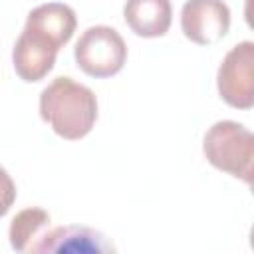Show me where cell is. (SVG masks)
<instances>
[{"label":"cell","mask_w":254,"mask_h":254,"mask_svg":"<svg viewBox=\"0 0 254 254\" xmlns=\"http://www.w3.org/2000/svg\"><path fill=\"white\" fill-rule=\"evenodd\" d=\"M40 117L62 139L79 141L97 121V97L87 85L60 75L40 93Z\"/></svg>","instance_id":"6da1fadb"},{"label":"cell","mask_w":254,"mask_h":254,"mask_svg":"<svg viewBox=\"0 0 254 254\" xmlns=\"http://www.w3.org/2000/svg\"><path fill=\"white\" fill-rule=\"evenodd\" d=\"M202 153L214 169L252 185L254 135L242 123L230 119L212 123L204 133Z\"/></svg>","instance_id":"7a4b0ae2"},{"label":"cell","mask_w":254,"mask_h":254,"mask_svg":"<svg viewBox=\"0 0 254 254\" xmlns=\"http://www.w3.org/2000/svg\"><path fill=\"white\" fill-rule=\"evenodd\" d=\"M73 58L77 67L95 79L119 73L127 62V46L111 26H89L75 42Z\"/></svg>","instance_id":"3957f363"},{"label":"cell","mask_w":254,"mask_h":254,"mask_svg":"<svg viewBox=\"0 0 254 254\" xmlns=\"http://www.w3.org/2000/svg\"><path fill=\"white\" fill-rule=\"evenodd\" d=\"M218 95L234 109L254 105V42L244 40L228 50L216 71Z\"/></svg>","instance_id":"277c9868"},{"label":"cell","mask_w":254,"mask_h":254,"mask_svg":"<svg viewBox=\"0 0 254 254\" xmlns=\"http://www.w3.org/2000/svg\"><path fill=\"white\" fill-rule=\"evenodd\" d=\"M181 30L192 44L212 46L230 30V8L222 0H187L181 10Z\"/></svg>","instance_id":"5b68a950"},{"label":"cell","mask_w":254,"mask_h":254,"mask_svg":"<svg viewBox=\"0 0 254 254\" xmlns=\"http://www.w3.org/2000/svg\"><path fill=\"white\" fill-rule=\"evenodd\" d=\"M60 48L44 34L24 28L12 48V65L16 75L26 83L44 79L56 65Z\"/></svg>","instance_id":"8992f818"},{"label":"cell","mask_w":254,"mask_h":254,"mask_svg":"<svg viewBox=\"0 0 254 254\" xmlns=\"http://www.w3.org/2000/svg\"><path fill=\"white\" fill-rule=\"evenodd\" d=\"M28 252L107 254V252H115V246L99 230H93L87 226H77V224H65V226H56L52 230L46 228L38 236V240L30 246Z\"/></svg>","instance_id":"52a82bcc"},{"label":"cell","mask_w":254,"mask_h":254,"mask_svg":"<svg viewBox=\"0 0 254 254\" xmlns=\"http://www.w3.org/2000/svg\"><path fill=\"white\" fill-rule=\"evenodd\" d=\"M123 18L129 30L139 38H161L173 22L171 0H127Z\"/></svg>","instance_id":"ba28073f"},{"label":"cell","mask_w":254,"mask_h":254,"mask_svg":"<svg viewBox=\"0 0 254 254\" xmlns=\"http://www.w3.org/2000/svg\"><path fill=\"white\" fill-rule=\"evenodd\" d=\"M77 26V18L71 6L64 2H48L32 8L28 12L24 28L36 30L44 36H48L60 50L71 40Z\"/></svg>","instance_id":"9c48e42d"},{"label":"cell","mask_w":254,"mask_h":254,"mask_svg":"<svg viewBox=\"0 0 254 254\" xmlns=\"http://www.w3.org/2000/svg\"><path fill=\"white\" fill-rule=\"evenodd\" d=\"M50 228V214L48 210L40 208V206H28L24 210H20L8 228V238H10V246L16 252H28L30 246L38 240V236Z\"/></svg>","instance_id":"30bf717a"},{"label":"cell","mask_w":254,"mask_h":254,"mask_svg":"<svg viewBox=\"0 0 254 254\" xmlns=\"http://www.w3.org/2000/svg\"><path fill=\"white\" fill-rule=\"evenodd\" d=\"M14 200H16V185H14L12 177L8 175V171L4 167H0V218L4 214H8Z\"/></svg>","instance_id":"8fae6325"}]
</instances>
